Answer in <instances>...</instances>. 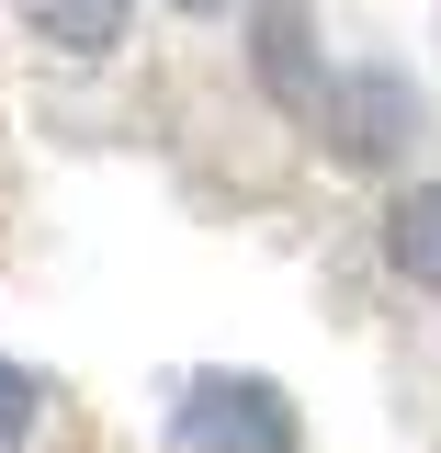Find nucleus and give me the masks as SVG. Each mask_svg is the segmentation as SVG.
Masks as SVG:
<instances>
[{"label":"nucleus","instance_id":"obj_1","mask_svg":"<svg viewBox=\"0 0 441 453\" xmlns=\"http://www.w3.org/2000/svg\"><path fill=\"white\" fill-rule=\"evenodd\" d=\"M317 136H329L339 170H385L407 136H419V91L396 80V68H339L329 80V113H317Z\"/></svg>","mask_w":441,"mask_h":453},{"label":"nucleus","instance_id":"obj_2","mask_svg":"<svg viewBox=\"0 0 441 453\" xmlns=\"http://www.w3.org/2000/svg\"><path fill=\"white\" fill-rule=\"evenodd\" d=\"M249 80L283 125H317L329 113V57H317V12L306 0H261L249 12Z\"/></svg>","mask_w":441,"mask_h":453},{"label":"nucleus","instance_id":"obj_3","mask_svg":"<svg viewBox=\"0 0 441 453\" xmlns=\"http://www.w3.org/2000/svg\"><path fill=\"white\" fill-rule=\"evenodd\" d=\"M181 442L193 453H294V408H283V386H261V374H193Z\"/></svg>","mask_w":441,"mask_h":453},{"label":"nucleus","instance_id":"obj_4","mask_svg":"<svg viewBox=\"0 0 441 453\" xmlns=\"http://www.w3.org/2000/svg\"><path fill=\"white\" fill-rule=\"evenodd\" d=\"M385 261H396V283L441 295V181H407L385 204Z\"/></svg>","mask_w":441,"mask_h":453},{"label":"nucleus","instance_id":"obj_5","mask_svg":"<svg viewBox=\"0 0 441 453\" xmlns=\"http://www.w3.org/2000/svg\"><path fill=\"white\" fill-rule=\"evenodd\" d=\"M23 23H34L57 57H113L125 46V0H23Z\"/></svg>","mask_w":441,"mask_h":453},{"label":"nucleus","instance_id":"obj_6","mask_svg":"<svg viewBox=\"0 0 441 453\" xmlns=\"http://www.w3.org/2000/svg\"><path fill=\"white\" fill-rule=\"evenodd\" d=\"M34 419H46V386H34L23 363H0V453H23V442H34Z\"/></svg>","mask_w":441,"mask_h":453},{"label":"nucleus","instance_id":"obj_7","mask_svg":"<svg viewBox=\"0 0 441 453\" xmlns=\"http://www.w3.org/2000/svg\"><path fill=\"white\" fill-rule=\"evenodd\" d=\"M170 12H226V0H170Z\"/></svg>","mask_w":441,"mask_h":453}]
</instances>
